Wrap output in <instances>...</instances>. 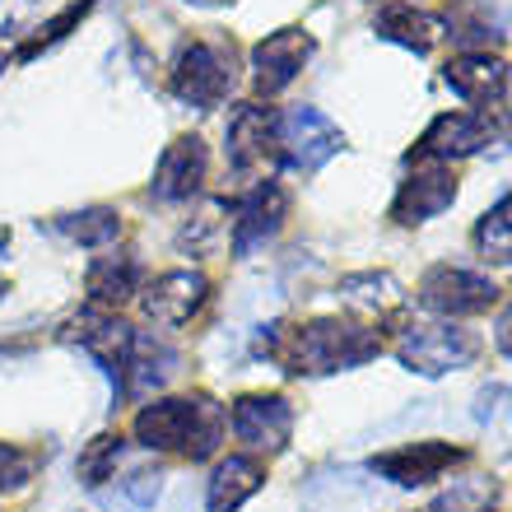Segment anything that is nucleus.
Listing matches in <instances>:
<instances>
[{
    "label": "nucleus",
    "instance_id": "1",
    "mask_svg": "<svg viewBox=\"0 0 512 512\" xmlns=\"http://www.w3.org/2000/svg\"><path fill=\"white\" fill-rule=\"evenodd\" d=\"M261 350L270 359H280L284 373L322 378V373H345V368L378 359L382 336L359 322H345V317H312V322L294 326V331L270 326V336H261Z\"/></svg>",
    "mask_w": 512,
    "mask_h": 512
},
{
    "label": "nucleus",
    "instance_id": "2",
    "mask_svg": "<svg viewBox=\"0 0 512 512\" xmlns=\"http://www.w3.org/2000/svg\"><path fill=\"white\" fill-rule=\"evenodd\" d=\"M224 405L215 396H168V401H154L135 415L131 433L135 443L154 447V452H182L187 461H205L215 457L219 443H224Z\"/></svg>",
    "mask_w": 512,
    "mask_h": 512
},
{
    "label": "nucleus",
    "instance_id": "3",
    "mask_svg": "<svg viewBox=\"0 0 512 512\" xmlns=\"http://www.w3.org/2000/svg\"><path fill=\"white\" fill-rule=\"evenodd\" d=\"M233 84H238L233 42H219V38L182 42V52H177V61H173V75H168L173 98L191 103V108H219V103L233 94Z\"/></svg>",
    "mask_w": 512,
    "mask_h": 512
},
{
    "label": "nucleus",
    "instance_id": "4",
    "mask_svg": "<svg viewBox=\"0 0 512 512\" xmlns=\"http://www.w3.org/2000/svg\"><path fill=\"white\" fill-rule=\"evenodd\" d=\"M396 359H401L410 373L419 378H443V373H457V368H471L480 359V336L466 331V326L447 322H410L396 340Z\"/></svg>",
    "mask_w": 512,
    "mask_h": 512
},
{
    "label": "nucleus",
    "instance_id": "5",
    "mask_svg": "<svg viewBox=\"0 0 512 512\" xmlns=\"http://www.w3.org/2000/svg\"><path fill=\"white\" fill-rule=\"evenodd\" d=\"M345 149V131H340L326 112L317 108H289L280 112V168L312 177L317 168L336 159Z\"/></svg>",
    "mask_w": 512,
    "mask_h": 512
},
{
    "label": "nucleus",
    "instance_id": "6",
    "mask_svg": "<svg viewBox=\"0 0 512 512\" xmlns=\"http://www.w3.org/2000/svg\"><path fill=\"white\" fill-rule=\"evenodd\" d=\"M494 303H499V284L466 266H433L419 280V308H429L433 317H447V322L489 312Z\"/></svg>",
    "mask_w": 512,
    "mask_h": 512
},
{
    "label": "nucleus",
    "instance_id": "7",
    "mask_svg": "<svg viewBox=\"0 0 512 512\" xmlns=\"http://www.w3.org/2000/svg\"><path fill=\"white\" fill-rule=\"evenodd\" d=\"M224 154L238 177H256L280 163V112L261 108V103H243L229 117V135H224Z\"/></svg>",
    "mask_w": 512,
    "mask_h": 512
},
{
    "label": "nucleus",
    "instance_id": "8",
    "mask_svg": "<svg viewBox=\"0 0 512 512\" xmlns=\"http://www.w3.org/2000/svg\"><path fill=\"white\" fill-rule=\"evenodd\" d=\"M466 461H471L466 447L424 438V443H405V447H391V452L368 457V471L382 475V480H391V485H401V489H419V485L443 480L447 471H457V466H466Z\"/></svg>",
    "mask_w": 512,
    "mask_h": 512
},
{
    "label": "nucleus",
    "instance_id": "9",
    "mask_svg": "<svg viewBox=\"0 0 512 512\" xmlns=\"http://www.w3.org/2000/svg\"><path fill=\"white\" fill-rule=\"evenodd\" d=\"M233 419V438L252 452H284L289 433H294V405L280 391H252L238 396L229 410Z\"/></svg>",
    "mask_w": 512,
    "mask_h": 512
},
{
    "label": "nucleus",
    "instance_id": "10",
    "mask_svg": "<svg viewBox=\"0 0 512 512\" xmlns=\"http://www.w3.org/2000/svg\"><path fill=\"white\" fill-rule=\"evenodd\" d=\"M312 52H317V42H312V33H303V28H280V33L261 38L252 47V89L261 98L284 94V89L303 75Z\"/></svg>",
    "mask_w": 512,
    "mask_h": 512
},
{
    "label": "nucleus",
    "instance_id": "11",
    "mask_svg": "<svg viewBox=\"0 0 512 512\" xmlns=\"http://www.w3.org/2000/svg\"><path fill=\"white\" fill-rule=\"evenodd\" d=\"M489 126L485 112H443V117H433L429 131L419 135V145L405 154V159L415 163H452V159H471L480 149L489 145Z\"/></svg>",
    "mask_w": 512,
    "mask_h": 512
},
{
    "label": "nucleus",
    "instance_id": "12",
    "mask_svg": "<svg viewBox=\"0 0 512 512\" xmlns=\"http://www.w3.org/2000/svg\"><path fill=\"white\" fill-rule=\"evenodd\" d=\"M61 340L80 345V350L89 354V359H98V364L108 368V378L122 387V368H126V354H131V340H135V331L122 317H112V312H103V308H84L80 317L66 322Z\"/></svg>",
    "mask_w": 512,
    "mask_h": 512
},
{
    "label": "nucleus",
    "instance_id": "13",
    "mask_svg": "<svg viewBox=\"0 0 512 512\" xmlns=\"http://www.w3.org/2000/svg\"><path fill=\"white\" fill-rule=\"evenodd\" d=\"M205 298H210V280L201 270H163L159 280L140 294V308H145V317L154 326L177 331L205 308Z\"/></svg>",
    "mask_w": 512,
    "mask_h": 512
},
{
    "label": "nucleus",
    "instance_id": "14",
    "mask_svg": "<svg viewBox=\"0 0 512 512\" xmlns=\"http://www.w3.org/2000/svg\"><path fill=\"white\" fill-rule=\"evenodd\" d=\"M233 215H238L233 219V252L252 256L256 247H266L270 238L284 229V219H289V191H284L280 182H266V177H261L243 201H238Z\"/></svg>",
    "mask_w": 512,
    "mask_h": 512
},
{
    "label": "nucleus",
    "instance_id": "15",
    "mask_svg": "<svg viewBox=\"0 0 512 512\" xmlns=\"http://www.w3.org/2000/svg\"><path fill=\"white\" fill-rule=\"evenodd\" d=\"M205 173H210V149H205V140L201 135H177L173 145L163 149L149 191H154V201H168V205L191 201V196L201 191Z\"/></svg>",
    "mask_w": 512,
    "mask_h": 512
},
{
    "label": "nucleus",
    "instance_id": "16",
    "mask_svg": "<svg viewBox=\"0 0 512 512\" xmlns=\"http://www.w3.org/2000/svg\"><path fill=\"white\" fill-rule=\"evenodd\" d=\"M452 201H457L452 163H429V168H415L401 182L396 201H391V219L396 224H424V219H438L443 210H452Z\"/></svg>",
    "mask_w": 512,
    "mask_h": 512
},
{
    "label": "nucleus",
    "instance_id": "17",
    "mask_svg": "<svg viewBox=\"0 0 512 512\" xmlns=\"http://www.w3.org/2000/svg\"><path fill=\"white\" fill-rule=\"evenodd\" d=\"M443 80L457 98L485 108V103H499L503 89H508V61L489 52H461L443 66Z\"/></svg>",
    "mask_w": 512,
    "mask_h": 512
},
{
    "label": "nucleus",
    "instance_id": "18",
    "mask_svg": "<svg viewBox=\"0 0 512 512\" xmlns=\"http://www.w3.org/2000/svg\"><path fill=\"white\" fill-rule=\"evenodd\" d=\"M177 368H182V359H177L173 345H163L159 336H140V331H135L131 354H126V368H122V387L117 391H122L126 401H140L149 391L168 387Z\"/></svg>",
    "mask_w": 512,
    "mask_h": 512
},
{
    "label": "nucleus",
    "instance_id": "19",
    "mask_svg": "<svg viewBox=\"0 0 512 512\" xmlns=\"http://www.w3.org/2000/svg\"><path fill=\"white\" fill-rule=\"evenodd\" d=\"M373 28H378V38L396 42V47H410L415 56L433 52V47L447 38L443 14L419 10V5H410V0H387V5L378 10V19H373Z\"/></svg>",
    "mask_w": 512,
    "mask_h": 512
},
{
    "label": "nucleus",
    "instance_id": "20",
    "mask_svg": "<svg viewBox=\"0 0 512 512\" xmlns=\"http://www.w3.org/2000/svg\"><path fill=\"white\" fill-rule=\"evenodd\" d=\"M266 485V466L247 452H233L215 466L210 475V494H205V512H238L256 489Z\"/></svg>",
    "mask_w": 512,
    "mask_h": 512
},
{
    "label": "nucleus",
    "instance_id": "21",
    "mask_svg": "<svg viewBox=\"0 0 512 512\" xmlns=\"http://www.w3.org/2000/svg\"><path fill=\"white\" fill-rule=\"evenodd\" d=\"M140 280H145V266L126 252L98 256L94 266H89V294H94V303H103V308L135 298L140 294Z\"/></svg>",
    "mask_w": 512,
    "mask_h": 512
},
{
    "label": "nucleus",
    "instance_id": "22",
    "mask_svg": "<svg viewBox=\"0 0 512 512\" xmlns=\"http://www.w3.org/2000/svg\"><path fill=\"white\" fill-rule=\"evenodd\" d=\"M340 298L350 303V308L368 312V317H391V312H401L405 294L401 284L382 275V270H364V275H345L340 280Z\"/></svg>",
    "mask_w": 512,
    "mask_h": 512
},
{
    "label": "nucleus",
    "instance_id": "23",
    "mask_svg": "<svg viewBox=\"0 0 512 512\" xmlns=\"http://www.w3.org/2000/svg\"><path fill=\"white\" fill-rule=\"evenodd\" d=\"M475 252L489 266H508L512 261V191H503L485 215L475 219Z\"/></svg>",
    "mask_w": 512,
    "mask_h": 512
},
{
    "label": "nucleus",
    "instance_id": "24",
    "mask_svg": "<svg viewBox=\"0 0 512 512\" xmlns=\"http://www.w3.org/2000/svg\"><path fill=\"white\" fill-rule=\"evenodd\" d=\"M56 233H66L70 243L80 247H108L122 238V215L108 210V205H89V210H75V215H61L52 224Z\"/></svg>",
    "mask_w": 512,
    "mask_h": 512
},
{
    "label": "nucleus",
    "instance_id": "25",
    "mask_svg": "<svg viewBox=\"0 0 512 512\" xmlns=\"http://www.w3.org/2000/svg\"><path fill=\"white\" fill-rule=\"evenodd\" d=\"M499 480L494 475H461L433 499L429 512H499Z\"/></svg>",
    "mask_w": 512,
    "mask_h": 512
},
{
    "label": "nucleus",
    "instance_id": "26",
    "mask_svg": "<svg viewBox=\"0 0 512 512\" xmlns=\"http://www.w3.org/2000/svg\"><path fill=\"white\" fill-rule=\"evenodd\" d=\"M122 452H126V443L122 438H112V433H103V438H94V443L80 452V480L89 489H98L103 480H112V471H117V461H122Z\"/></svg>",
    "mask_w": 512,
    "mask_h": 512
},
{
    "label": "nucleus",
    "instance_id": "27",
    "mask_svg": "<svg viewBox=\"0 0 512 512\" xmlns=\"http://www.w3.org/2000/svg\"><path fill=\"white\" fill-rule=\"evenodd\" d=\"M38 471V457L24 452V447L14 443H0V494H14V489H24Z\"/></svg>",
    "mask_w": 512,
    "mask_h": 512
},
{
    "label": "nucleus",
    "instance_id": "28",
    "mask_svg": "<svg viewBox=\"0 0 512 512\" xmlns=\"http://www.w3.org/2000/svg\"><path fill=\"white\" fill-rule=\"evenodd\" d=\"M89 5H94V0H80V5H70L66 14H56V19H52V24H47V28H38V38H33V42H24V52H19V56H24V61H28V56H38L42 47H52V42H61V38H66V33H70V28H75V24H80V19H84V14H89Z\"/></svg>",
    "mask_w": 512,
    "mask_h": 512
},
{
    "label": "nucleus",
    "instance_id": "29",
    "mask_svg": "<svg viewBox=\"0 0 512 512\" xmlns=\"http://www.w3.org/2000/svg\"><path fill=\"white\" fill-rule=\"evenodd\" d=\"M163 480H168V475H163L159 466H154V471H135L131 480H122V499L131 503V508H154L163 494Z\"/></svg>",
    "mask_w": 512,
    "mask_h": 512
},
{
    "label": "nucleus",
    "instance_id": "30",
    "mask_svg": "<svg viewBox=\"0 0 512 512\" xmlns=\"http://www.w3.org/2000/svg\"><path fill=\"white\" fill-rule=\"evenodd\" d=\"M494 345H499V354L512 359V303L499 312V322H494Z\"/></svg>",
    "mask_w": 512,
    "mask_h": 512
},
{
    "label": "nucleus",
    "instance_id": "31",
    "mask_svg": "<svg viewBox=\"0 0 512 512\" xmlns=\"http://www.w3.org/2000/svg\"><path fill=\"white\" fill-rule=\"evenodd\" d=\"M191 5H219V0H191Z\"/></svg>",
    "mask_w": 512,
    "mask_h": 512
}]
</instances>
